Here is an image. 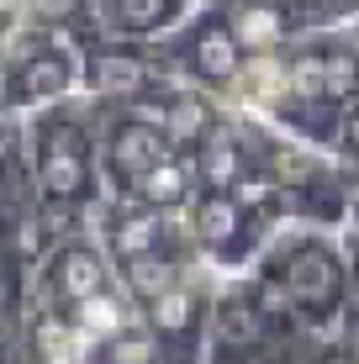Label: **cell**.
Listing matches in <instances>:
<instances>
[{"label": "cell", "mask_w": 359, "mask_h": 364, "mask_svg": "<svg viewBox=\"0 0 359 364\" xmlns=\"http://www.w3.org/2000/svg\"><path fill=\"white\" fill-rule=\"evenodd\" d=\"M32 185L37 200L53 211L58 228H95L111 200L106 154H101V106L95 95H69L27 117Z\"/></svg>", "instance_id": "cell-1"}, {"label": "cell", "mask_w": 359, "mask_h": 364, "mask_svg": "<svg viewBox=\"0 0 359 364\" xmlns=\"http://www.w3.org/2000/svg\"><path fill=\"white\" fill-rule=\"evenodd\" d=\"M264 274H275L286 285L296 317L312 338L343 333V306H349V269H354V243L343 228L328 222H280L275 237L264 243L259 264Z\"/></svg>", "instance_id": "cell-2"}, {"label": "cell", "mask_w": 359, "mask_h": 364, "mask_svg": "<svg viewBox=\"0 0 359 364\" xmlns=\"http://www.w3.org/2000/svg\"><path fill=\"white\" fill-rule=\"evenodd\" d=\"M0 85L21 111H43L85 90V43L74 27L21 16L0 27Z\"/></svg>", "instance_id": "cell-3"}, {"label": "cell", "mask_w": 359, "mask_h": 364, "mask_svg": "<svg viewBox=\"0 0 359 364\" xmlns=\"http://www.w3.org/2000/svg\"><path fill=\"white\" fill-rule=\"evenodd\" d=\"M154 48H159V58H164V69H175L180 80L222 95L227 106H232L238 80H243V69H249V58H254L222 0H201V11H195L180 32H169L164 43H154Z\"/></svg>", "instance_id": "cell-4"}, {"label": "cell", "mask_w": 359, "mask_h": 364, "mask_svg": "<svg viewBox=\"0 0 359 364\" xmlns=\"http://www.w3.org/2000/svg\"><path fill=\"white\" fill-rule=\"evenodd\" d=\"M117 280H122L117 259H111V248L101 243V232L95 228H69L32 274V317L48 322V328H58L80 301H90L95 291H106V285H117Z\"/></svg>", "instance_id": "cell-5"}, {"label": "cell", "mask_w": 359, "mask_h": 364, "mask_svg": "<svg viewBox=\"0 0 359 364\" xmlns=\"http://www.w3.org/2000/svg\"><path fill=\"white\" fill-rule=\"evenodd\" d=\"M217 285H222V269L191 264L180 280H169L164 291H154V296L138 301L143 322L159 333L169 364H206V333H212Z\"/></svg>", "instance_id": "cell-6"}, {"label": "cell", "mask_w": 359, "mask_h": 364, "mask_svg": "<svg viewBox=\"0 0 359 364\" xmlns=\"http://www.w3.org/2000/svg\"><path fill=\"white\" fill-rule=\"evenodd\" d=\"M101 106V154H106V185L111 196L127 191L132 180H138L143 169H154L159 159L180 154L175 143L164 137L154 117H143L138 106H127V100H95Z\"/></svg>", "instance_id": "cell-7"}, {"label": "cell", "mask_w": 359, "mask_h": 364, "mask_svg": "<svg viewBox=\"0 0 359 364\" xmlns=\"http://www.w3.org/2000/svg\"><path fill=\"white\" fill-rule=\"evenodd\" d=\"M43 354H48V364H169L164 343L143 322V311L127 328L101 333V338H43Z\"/></svg>", "instance_id": "cell-8"}, {"label": "cell", "mask_w": 359, "mask_h": 364, "mask_svg": "<svg viewBox=\"0 0 359 364\" xmlns=\"http://www.w3.org/2000/svg\"><path fill=\"white\" fill-rule=\"evenodd\" d=\"M201 11V0H95V27L127 43H164Z\"/></svg>", "instance_id": "cell-9"}, {"label": "cell", "mask_w": 359, "mask_h": 364, "mask_svg": "<svg viewBox=\"0 0 359 364\" xmlns=\"http://www.w3.org/2000/svg\"><path fill=\"white\" fill-rule=\"evenodd\" d=\"M37 200L32 185V148H27V111L0 85V206Z\"/></svg>", "instance_id": "cell-10"}, {"label": "cell", "mask_w": 359, "mask_h": 364, "mask_svg": "<svg viewBox=\"0 0 359 364\" xmlns=\"http://www.w3.org/2000/svg\"><path fill=\"white\" fill-rule=\"evenodd\" d=\"M195 191H201V180H195L191 154H169V159H159L154 169H143L127 191H117L111 200H138V206H159V211H185L195 200Z\"/></svg>", "instance_id": "cell-11"}, {"label": "cell", "mask_w": 359, "mask_h": 364, "mask_svg": "<svg viewBox=\"0 0 359 364\" xmlns=\"http://www.w3.org/2000/svg\"><path fill=\"white\" fill-rule=\"evenodd\" d=\"M21 6H27V16L53 21V27H95V0H21Z\"/></svg>", "instance_id": "cell-12"}, {"label": "cell", "mask_w": 359, "mask_h": 364, "mask_svg": "<svg viewBox=\"0 0 359 364\" xmlns=\"http://www.w3.org/2000/svg\"><path fill=\"white\" fill-rule=\"evenodd\" d=\"M333 154L359 169V95L343 106V117H338V143H333Z\"/></svg>", "instance_id": "cell-13"}]
</instances>
